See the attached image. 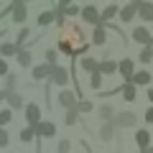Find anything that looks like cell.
Returning <instances> with one entry per match:
<instances>
[{
    "instance_id": "cell-28",
    "label": "cell",
    "mask_w": 153,
    "mask_h": 153,
    "mask_svg": "<svg viewBox=\"0 0 153 153\" xmlns=\"http://www.w3.org/2000/svg\"><path fill=\"white\" fill-rule=\"evenodd\" d=\"M89 84H92L94 89H100V87H102V74H100V71H94V74H92V82H89Z\"/></svg>"
},
{
    "instance_id": "cell-20",
    "label": "cell",
    "mask_w": 153,
    "mask_h": 153,
    "mask_svg": "<svg viewBox=\"0 0 153 153\" xmlns=\"http://www.w3.org/2000/svg\"><path fill=\"white\" fill-rule=\"evenodd\" d=\"M100 135H102V140L107 143L110 138H112V123H105V125H102V130H100Z\"/></svg>"
},
{
    "instance_id": "cell-27",
    "label": "cell",
    "mask_w": 153,
    "mask_h": 153,
    "mask_svg": "<svg viewBox=\"0 0 153 153\" xmlns=\"http://www.w3.org/2000/svg\"><path fill=\"white\" fill-rule=\"evenodd\" d=\"M94 44H105V28L97 26V31H94Z\"/></svg>"
},
{
    "instance_id": "cell-33",
    "label": "cell",
    "mask_w": 153,
    "mask_h": 153,
    "mask_svg": "<svg viewBox=\"0 0 153 153\" xmlns=\"http://www.w3.org/2000/svg\"><path fill=\"white\" fill-rule=\"evenodd\" d=\"M0 146H3V148L8 146V133L3 130V128H0Z\"/></svg>"
},
{
    "instance_id": "cell-6",
    "label": "cell",
    "mask_w": 153,
    "mask_h": 153,
    "mask_svg": "<svg viewBox=\"0 0 153 153\" xmlns=\"http://www.w3.org/2000/svg\"><path fill=\"white\" fill-rule=\"evenodd\" d=\"M51 76H54L56 84H66V82H69V74H66V69H61V66H54Z\"/></svg>"
},
{
    "instance_id": "cell-11",
    "label": "cell",
    "mask_w": 153,
    "mask_h": 153,
    "mask_svg": "<svg viewBox=\"0 0 153 153\" xmlns=\"http://www.w3.org/2000/svg\"><path fill=\"white\" fill-rule=\"evenodd\" d=\"M36 133H38V135H46V138H49V135H54V133H56V128L51 125V123H38V125H36Z\"/></svg>"
},
{
    "instance_id": "cell-38",
    "label": "cell",
    "mask_w": 153,
    "mask_h": 153,
    "mask_svg": "<svg viewBox=\"0 0 153 153\" xmlns=\"http://www.w3.org/2000/svg\"><path fill=\"white\" fill-rule=\"evenodd\" d=\"M3 100H8V92H5V89L0 92V102H3Z\"/></svg>"
},
{
    "instance_id": "cell-36",
    "label": "cell",
    "mask_w": 153,
    "mask_h": 153,
    "mask_svg": "<svg viewBox=\"0 0 153 153\" xmlns=\"http://www.w3.org/2000/svg\"><path fill=\"white\" fill-rule=\"evenodd\" d=\"M0 74H8V64L5 61H0Z\"/></svg>"
},
{
    "instance_id": "cell-16",
    "label": "cell",
    "mask_w": 153,
    "mask_h": 153,
    "mask_svg": "<svg viewBox=\"0 0 153 153\" xmlns=\"http://www.w3.org/2000/svg\"><path fill=\"white\" fill-rule=\"evenodd\" d=\"M148 82H151V74H148V71H138L130 79V84H148Z\"/></svg>"
},
{
    "instance_id": "cell-30",
    "label": "cell",
    "mask_w": 153,
    "mask_h": 153,
    "mask_svg": "<svg viewBox=\"0 0 153 153\" xmlns=\"http://www.w3.org/2000/svg\"><path fill=\"white\" fill-rule=\"evenodd\" d=\"M151 59H153V51H151V46H148V49H143V51H140V61H146V64H148Z\"/></svg>"
},
{
    "instance_id": "cell-12",
    "label": "cell",
    "mask_w": 153,
    "mask_h": 153,
    "mask_svg": "<svg viewBox=\"0 0 153 153\" xmlns=\"http://www.w3.org/2000/svg\"><path fill=\"white\" fill-rule=\"evenodd\" d=\"M138 5H140V3H130V5H125V8H123V10H120V18H123V21H130V18L135 16Z\"/></svg>"
},
{
    "instance_id": "cell-32",
    "label": "cell",
    "mask_w": 153,
    "mask_h": 153,
    "mask_svg": "<svg viewBox=\"0 0 153 153\" xmlns=\"http://www.w3.org/2000/svg\"><path fill=\"white\" fill-rule=\"evenodd\" d=\"M71 123H76V110H69L66 112V125H71Z\"/></svg>"
},
{
    "instance_id": "cell-10",
    "label": "cell",
    "mask_w": 153,
    "mask_h": 153,
    "mask_svg": "<svg viewBox=\"0 0 153 153\" xmlns=\"http://www.w3.org/2000/svg\"><path fill=\"white\" fill-rule=\"evenodd\" d=\"M135 140H138V146L143 148V153H148V143H151V135H148V130H138Z\"/></svg>"
},
{
    "instance_id": "cell-1",
    "label": "cell",
    "mask_w": 153,
    "mask_h": 153,
    "mask_svg": "<svg viewBox=\"0 0 153 153\" xmlns=\"http://www.w3.org/2000/svg\"><path fill=\"white\" fill-rule=\"evenodd\" d=\"M59 49L66 51V54H79V51H84V36H82V28H79V26H66L64 31H61Z\"/></svg>"
},
{
    "instance_id": "cell-37",
    "label": "cell",
    "mask_w": 153,
    "mask_h": 153,
    "mask_svg": "<svg viewBox=\"0 0 153 153\" xmlns=\"http://www.w3.org/2000/svg\"><path fill=\"white\" fill-rule=\"evenodd\" d=\"M146 120H148V123H153V110H148V112H146Z\"/></svg>"
},
{
    "instance_id": "cell-14",
    "label": "cell",
    "mask_w": 153,
    "mask_h": 153,
    "mask_svg": "<svg viewBox=\"0 0 153 153\" xmlns=\"http://www.w3.org/2000/svg\"><path fill=\"white\" fill-rule=\"evenodd\" d=\"M133 38L140 41V44H148V41H151V33H148V28H135V31H133Z\"/></svg>"
},
{
    "instance_id": "cell-4",
    "label": "cell",
    "mask_w": 153,
    "mask_h": 153,
    "mask_svg": "<svg viewBox=\"0 0 153 153\" xmlns=\"http://www.w3.org/2000/svg\"><path fill=\"white\" fill-rule=\"evenodd\" d=\"M13 21H16V23H23V21H26V5H23L21 0L13 3Z\"/></svg>"
},
{
    "instance_id": "cell-7",
    "label": "cell",
    "mask_w": 153,
    "mask_h": 153,
    "mask_svg": "<svg viewBox=\"0 0 153 153\" xmlns=\"http://www.w3.org/2000/svg\"><path fill=\"white\" fill-rule=\"evenodd\" d=\"M138 10H140L143 21L153 23V3H140V5H138Z\"/></svg>"
},
{
    "instance_id": "cell-13",
    "label": "cell",
    "mask_w": 153,
    "mask_h": 153,
    "mask_svg": "<svg viewBox=\"0 0 153 153\" xmlns=\"http://www.w3.org/2000/svg\"><path fill=\"white\" fill-rule=\"evenodd\" d=\"M82 18H84L87 23H100V13L94 10V8H84V10H82Z\"/></svg>"
},
{
    "instance_id": "cell-23",
    "label": "cell",
    "mask_w": 153,
    "mask_h": 153,
    "mask_svg": "<svg viewBox=\"0 0 153 153\" xmlns=\"http://www.w3.org/2000/svg\"><path fill=\"white\" fill-rule=\"evenodd\" d=\"M123 97H125V100L135 97V84H125V87H123Z\"/></svg>"
},
{
    "instance_id": "cell-19",
    "label": "cell",
    "mask_w": 153,
    "mask_h": 153,
    "mask_svg": "<svg viewBox=\"0 0 153 153\" xmlns=\"http://www.w3.org/2000/svg\"><path fill=\"white\" fill-rule=\"evenodd\" d=\"M0 54H3V56L18 54V46H16V44H3V46H0Z\"/></svg>"
},
{
    "instance_id": "cell-9",
    "label": "cell",
    "mask_w": 153,
    "mask_h": 153,
    "mask_svg": "<svg viewBox=\"0 0 153 153\" xmlns=\"http://www.w3.org/2000/svg\"><path fill=\"white\" fill-rule=\"evenodd\" d=\"M97 71H100V74H112V71H117V64H115V61H110V59H105V61H100Z\"/></svg>"
},
{
    "instance_id": "cell-24",
    "label": "cell",
    "mask_w": 153,
    "mask_h": 153,
    "mask_svg": "<svg viewBox=\"0 0 153 153\" xmlns=\"http://www.w3.org/2000/svg\"><path fill=\"white\" fill-rule=\"evenodd\" d=\"M33 130H36V128H23V130H21V140H23V143L33 140Z\"/></svg>"
},
{
    "instance_id": "cell-39",
    "label": "cell",
    "mask_w": 153,
    "mask_h": 153,
    "mask_svg": "<svg viewBox=\"0 0 153 153\" xmlns=\"http://www.w3.org/2000/svg\"><path fill=\"white\" fill-rule=\"evenodd\" d=\"M148 97H151V100H153V89H148Z\"/></svg>"
},
{
    "instance_id": "cell-5",
    "label": "cell",
    "mask_w": 153,
    "mask_h": 153,
    "mask_svg": "<svg viewBox=\"0 0 153 153\" xmlns=\"http://www.w3.org/2000/svg\"><path fill=\"white\" fill-rule=\"evenodd\" d=\"M59 102L64 105L66 110H74V107H76V97H74V92H61V94H59Z\"/></svg>"
},
{
    "instance_id": "cell-2",
    "label": "cell",
    "mask_w": 153,
    "mask_h": 153,
    "mask_svg": "<svg viewBox=\"0 0 153 153\" xmlns=\"http://www.w3.org/2000/svg\"><path fill=\"white\" fill-rule=\"evenodd\" d=\"M26 117H28V125L36 128L38 123H41V110H38V105H28L26 107Z\"/></svg>"
},
{
    "instance_id": "cell-31",
    "label": "cell",
    "mask_w": 153,
    "mask_h": 153,
    "mask_svg": "<svg viewBox=\"0 0 153 153\" xmlns=\"http://www.w3.org/2000/svg\"><path fill=\"white\" fill-rule=\"evenodd\" d=\"M100 115H102L105 120H110V117H112V107H110V105H105V107L100 110Z\"/></svg>"
},
{
    "instance_id": "cell-35",
    "label": "cell",
    "mask_w": 153,
    "mask_h": 153,
    "mask_svg": "<svg viewBox=\"0 0 153 153\" xmlns=\"http://www.w3.org/2000/svg\"><path fill=\"white\" fill-rule=\"evenodd\" d=\"M59 153H69V140H61V146H59Z\"/></svg>"
},
{
    "instance_id": "cell-17",
    "label": "cell",
    "mask_w": 153,
    "mask_h": 153,
    "mask_svg": "<svg viewBox=\"0 0 153 153\" xmlns=\"http://www.w3.org/2000/svg\"><path fill=\"white\" fill-rule=\"evenodd\" d=\"M117 69H120L123 74L128 76V82H130V76H133V61H128V59H125V61H120V64H117Z\"/></svg>"
},
{
    "instance_id": "cell-3",
    "label": "cell",
    "mask_w": 153,
    "mask_h": 153,
    "mask_svg": "<svg viewBox=\"0 0 153 153\" xmlns=\"http://www.w3.org/2000/svg\"><path fill=\"white\" fill-rule=\"evenodd\" d=\"M133 123H135V115H133V112H120L117 117H115V123H112V125H123V128H130Z\"/></svg>"
},
{
    "instance_id": "cell-15",
    "label": "cell",
    "mask_w": 153,
    "mask_h": 153,
    "mask_svg": "<svg viewBox=\"0 0 153 153\" xmlns=\"http://www.w3.org/2000/svg\"><path fill=\"white\" fill-rule=\"evenodd\" d=\"M79 66H82L84 71H92V74H94V71H97V66H100V64H97V61H94V59H89V56H84V59L79 61Z\"/></svg>"
},
{
    "instance_id": "cell-29",
    "label": "cell",
    "mask_w": 153,
    "mask_h": 153,
    "mask_svg": "<svg viewBox=\"0 0 153 153\" xmlns=\"http://www.w3.org/2000/svg\"><path fill=\"white\" fill-rule=\"evenodd\" d=\"M8 123H10V110H3V112H0V128L8 125Z\"/></svg>"
},
{
    "instance_id": "cell-25",
    "label": "cell",
    "mask_w": 153,
    "mask_h": 153,
    "mask_svg": "<svg viewBox=\"0 0 153 153\" xmlns=\"http://www.w3.org/2000/svg\"><path fill=\"white\" fill-rule=\"evenodd\" d=\"M18 61H21V66H28L31 64V54L28 51H18Z\"/></svg>"
},
{
    "instance_id": "cell-40",
    "label": "cell",
    "mask_w": 153,
    "mask_h": 153,
    "mask_svg": "<svg viewBox=\"0 0 153 153\" xmlns=\"http://www.w3.org/2000/svg\"><path fill=\"white\" fill-rule=\"evenodd\" d=\"M148 153H153V148H148Z\"/></svg>"
},
{
    "instance_id": "cell-18",
    "label": "cell",
    "mask_w": 153,
    "mask_h": 153,
    "mask_svg": "<svg viewBox=\"0 0 153 153\" xmlns=\"http://www.w3.org/2000/svg\"><path fill=\"white\" fill-rule=\"evenodd\" d=\"M51 21H56V16L51 10H46V13H41V16H38V23H41V26H49Z\"/></svg>"
},
{
    "instance_id": "cell-22",
    "label": "cell",
    "mask_w": 153,
    "mask_h": 153,
    "mask_svg": "<svg viewBox=\"0 0 153 153\" xmlns=\"http://www.w3.org/2000/svg\"><path fill=\"white\" fill-rule=\"evenodd\" d=\"M115 13H117V8H115V5H107V8H105V13L100 16V23H107V18H112Z\"/></svg>"
},
{
    "instance_id": "cell-26",
    "label": "cell",
    "mask_w": 153,
    "mask_h": 153,
    "mask_svg": "<svg viewBox=\"0 0 153 153\" xmlns=\"http://www.w3.org/2000/svg\"><path fill=\"white\" fill-rule=\"evenodd\" d=\"M26 38H28V28H23V31L18 33V41H16V46H18V51H21V46L26 44Z\"/></svg>"
},
{
    "instance_id": "cell-21",
    "label": "cell",
    "mask_w": 153,
    "mask_h": 153,
    "mask_svg": "<svg viewBox=\"0 0 153 153\" xmlns=\"http://www.w3.org/2000/svg\"><path fill=\"white\" fill-rule=\"evenodd\" d=\"M8 102H10V107H23V97H21V94H16V92L8 94Z\"/></svg>"
},
{
    "instance_id": "cell-34",
    "label": "cell",
    "mask_w": 153,
    "mask_h": 153,
    "mask_svg": "<svg viewBox=\"0 0 153 153\" xmlns=\"http://www.w3.org/2000/svg\"><path fill=\"white\" fill-rule=\"evenodd\" d=\"M79 110H82V112H89V110H92V102H87V100H84V102L79 105Z\"/></svg>"
},
{
    "instance_id": "cell-8",
    "label": "cell",
    "mask_w": 153,
    "mask_h": 153,
    "mask_svg": "<svg viewBox=\"0 0 153 153\" xmlns=\"http://www.w3.org/2000/svg\"><path fill=\"white\" fill-rule=\"evenodd\" d=\"M51 71H54V64H41V66L33 69V76H36V79H44V76H49Z\"/></svg>"
}]
</instances>
